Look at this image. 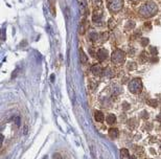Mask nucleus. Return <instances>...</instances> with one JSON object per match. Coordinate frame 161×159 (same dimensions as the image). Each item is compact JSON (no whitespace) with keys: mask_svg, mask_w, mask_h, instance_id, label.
<instances>
[{"mask_svg":"<svg viewBox=\"0 0 161 159\" xmlns=\"http://www.w3.org/2000/svg\"><path fill=\"white\" fill-rule=\"evenodd\" d=\"M157 13H158V6L155 2H148L139 8L140 16H142L144 18L152 17V16L156 15Z\"/></svg>","mask_w":161,"mask_h":159,"instance_id":"f257e3e1","label":"nucleus"},{"mask_svg":"<svg viewBox=\"0 0 161 159\" xmlns=\"http://www.w3.org/2000/svg\"><path fill=\"white\" fill-rule=\"evenodd\" d=\"M129 90L132 93H139L142 90V82L140 79H133L129 83Z\"/></svg>","mask_w":161,"mask_h":159,"instance_id":"f03ea898","label":"nucleus"},{"mask_svg":"<svg viewBox=\"0 0 161 159\" xmlns=\"http://www.w3.org/2000/svg\"><path fill=\"white\" fill-rule=\"evenodd\" d=\"M126 61V54L122 50H115L112 56V62L115 65H121Z\"/></svg>","mask_w":161,"mask_h":159,"instance_id":"7ed1b4c3","label":"nucleus"},{"mask_svg":"<svg viewBox=\"0 0 161 159\" xmlns=\"http://www.w3.org/2000/svg\"><path fill=\"white\" fill-rule=\"evenodd\" d=\"M108 7L112 12H118L122 8V0H107Z\"/></svg>","mask_w":161,"mask_h":159,"instance_id":"20e7f679","label":"nucleus"},{"mask_svg":"<svg viewBox=\"0 0 161 159\" xmlns=\"http://www.w3.org/2000/svg\"><path fill=\"white\" fill-rule=\"evenodd\" d=\"M97 57H98V60L99 61H105L106 59H107V57H108V51L106 50V49H104V48H100L99 50H98V52H97Z\"/></svg>","mask_w":161,"mask_h":159,"instance_id":"39448f33","label":"nucleus"},{"mask_svg":"<svg viewBox=\"0 0 161 159\" xmlns=\"http://www.w3.org/2000/svg\"><path fill=\"white\" fill-rule=\"evenodd\" d=\"M108 134H109L110 138H112V139H115V138H117V137H118V134H119V132H118V129H116V128H111V129L109 130Z\"/></svg>","mask_w":161,"mask_h":159,"instance_id":"423d86ee","label":"nucleus"},{"mask_svg":"<svg viewBox=\"0 0 161 159\" xmlns=\"http://www.w3.org/2000/svg\"><path fill=\"white\" fill-rule=\"evenodd\" d=\"M94 118H95V120H96L97 123H103L104 119H105L104 113L100 112V111H96V112L94 113Z\"/></svg>","mask_w":161,"mask_h":159,"instance_id":"0eeeda50","label":"nucleus"},{"mask_svg":"<svg viewBox=\"0 0 161 159\" xmlns=\"http://www.w3.org/2000/svg\"><path fill=\"white\" fill-rule=\"evenodd\" d=\"M106 120H107V124L111 126V125H113V124L116 123V116H115L114 114H112V113H111V114H108Z\"/></svg>","mask_w":161,"mask_h":159,"instance_id":"6e6552de","label":"nucleus"},{"mask_svg":"<svg viewBox=\"0 0 161 159\" xmlns=\"http://www.w3.org/2000/svg\"><path fill=\"white\" fill-rule=\"evenodd\" d=\"M128 126H129L130 129L134 130V129H136V128L138 127V121H137L135 118H131V119H129V121H128Z\"/></svg>","mask_w":161,"mask_h":159,"instance_id":"1a4fd4ad","label":"nucleus"},{"mask_svg":"<svg viewBox=\"0 0 161 159\" xmlns=\"http://www.w3.org/2000/svg\"><path fill=\"white\" fill-rule=\"evenodd\" d=\"M91 69H92L93 75H95V76H99V75H101V68H100L99 65H93Z\"/></svg>","mask_w":161,"mask_h":159,"instance_id":"9d476101","label":"nucleus"},{"mask_svg":"<svg viewBox=\"0 0 161 159\" xmlns=\"http://www.w3.org/2000/svg\"><path fill=\"white\" fill-rule=\"evenodd\" d=\"M120 155H121V158H129V151L127 149H121Z\"/></svg>","mask_w":161,"mask_h":159,"instance_id":"9b49d317","label":"nucleus"},{"mask_svg":"<svg viewBox=\"0 0 161 159\" xmlns=\"http://www.w3.org/2000/svg\"><path fill=\"white\" fill-rule=\"evenodd\" d=\"M80 60H82V62H83V63H86V62L88 61L86 55H85L84 51H82V50H80Z\"/></svg>","mask_w":161,"mask_h":159,"instance_id":"f8f14e48","label":"nucleus"},{"mask_svg":"<svg viewBox=\"0 0 161 159\" xmlns=\"http://www.w3.org/2000/svg\"><path fill=\"white\" fill-rule=\"evenodd\" d=\"M53 159H65V156L62 155L61 153H55L53 154Z\"/></svg>","mask_w":161,"mask_h":159,"instance_id":"ddd939ff","label":"nucleus"},{"mask_svg":"<svg viewBox=\"0 0 161 159\" xmlns=\"http://www.w3.org/2000/svg\"><path fill=\"white\" fill-rule=\"evenodd\" d=\"M148 103H149V105H151L152 107H156V106L158 105V100H157V99H150Z\"/></svg>","mask_w":161,"mask_h":159,"instance_id":"4468645a","label":"nucleus"},{"mask_svg":"<svg viewBox=\"0 0 161 159\" xmlns=\"http://www.w3.org/2000/svg\"><path fill=\"white\" fill-rule=\"evenodd\" d=\"M149 44V39L148 38H142L141 39V45L142 46H147Z\"/></svg>","mask_w":161,"mask_h":159,"instance_id":"2eb2a0df","label":"nucleus"},{"mask_svg":"<svg viewBox=\"0 0 161 159\" xmlns=\"http://www.w3.org/2000/svg\"><path fill=\"white\" fill-rule=\"evenodd\" d=\"M142 59V61H146L147 59H148V54L146 52V51H143L142 54H141V56H140V60Z\"/></svg>","mask_w":161,"mask_h":159,"instance_id":"dca6fc26","label":"nucleus"},{"mask_svg":"<svg viewBox=\"0 0 161 159\" xmlns=\"http://www.w3.org/2000/svg\"><path fill=\"white\" fill-rule=\"evenodd\" d=\"M140 116H141L142 118H144V119H147V118L149 117V113H148L147 111H142V113L140 114Z\"/></svg>","mask_w":161,"mask_h":159,"instance_id":"f3484780","label":"nucleus"},{"mask_svg":"<svg viewBox=\"0 0 161 159\" xmlns=\"http://www.w3.org/2000/svg\"><path fill=\"white\" fill-rule=\"evenodd\" d=\"M150 49H151V54H152L153 56H156V55H157V49H156L155 47H151Z\"/></svg>","mask_w":161,"mask_h":159,"instance_id":"a211bd4d","label":"nucleus"},{"mask_svg":"<svg viewBox=\"0 0 161 159\" xmlns=\"http://www.w3.org/2000/svg\"><path fill=\"white\" fill-rule=\"evenodd\" d=\"M136 67H137L136 64H133V62H132V63L129 64V67H128V68H129V70H131L132 68H133V69H136Z\"/></svg>","mask_w":161,"mask_h":159,"instance_id":"6ab92c4d","label":"nucleus"},{"mask_svg":"<svg viewBox=\"0 0 161 159\" xmlns=\"http://www.w3.org/2000/svg\"><path fill=\"white\" fill-rule=\"evenodd\" d=\"M134 25H135V23H134L133 21H131V22H130V23L127 25V29H130L131 27H134Z\"/></svg>","mask_w":161,"mask_h":159,"instance_id":"aec40b11","label":"nucleus"},{"mask_svg":"<svg viewBox=\"0 0 161 159\" xmlns=\"http://www.w3.org/2000/svg\"><path fill=\"white\" fill-rule=\"evenodd\" d=\"M122 107H124V109H127V110L131 108V107H130V105H129L128 103H124V104H122Z\"/></svg>","mask_w":161,"mask_h":159,"instance_id":"412c9836","label":"nucleus"},{"mask_svg":"<svg viewBox=\"0 0 161 159\" xmlns=\"http://www.w3.org/2000/svg\"><path fill=\"white\" fill-rule=\"evenodd\" d=\"M15 121L17 123V126L19 127V126H20V117H17V118L15 119Z\"/></svg>","mask_w":161,"mask_h":159,"instance_id":"4be33fe9","label":"nucleus"},{"mask_svg":"<svg viewBox=\"0 0 161 159\" xmlns=\"http://www.w3.org/2000/svg\"><path fill=\"white\" fill-rule=\"evenodd\" d=\"M129 159H137V157L134 155H131V156H129Z\"/></svg>","mask_w":161,"mask_h":159,"instance_id":"5701e85b","label":"nucleus"},{"mask_svg":"<svg viewBox=\"0 0 161 159\" xmlns=\"http://www.w3.org/2000/svg\"><path fill=\"white\" fill-rule=\"evenodd\" d=\"M130 1H131V2H133V3H136V2H138L139 0H130Z\"/></svg>","mask_w":161,"mask_h":159,"instance_id":"b1692460","label":"nucleus"},{"mask_svg":"<svg viewBox=\"0 0 161 159\" xmlns=\"http://www.w3.org/2000/svg\"><path fill=\"white\" fill-rule=\"evenodd\" d=\"M157 119H158V120H161V115H159V116H157Z\"/></svg>","mask_w":161,"mask_h":159,"instance_id":"393cba45","label":"nucleus"},{"mask_svg":"<svg viewBox=\"0 0 161 159\" xmlns=\"http://www.w3.org/2000/svg\"><path fill=\"white\" fill-rule=\"evenodd\" d=\"M43 159H47V156H44V157H43Z\"/></svg>","mask_w":161,"mask_h":159,"instance_id":"a878e982","label":"nucleus"}]
</instances>
